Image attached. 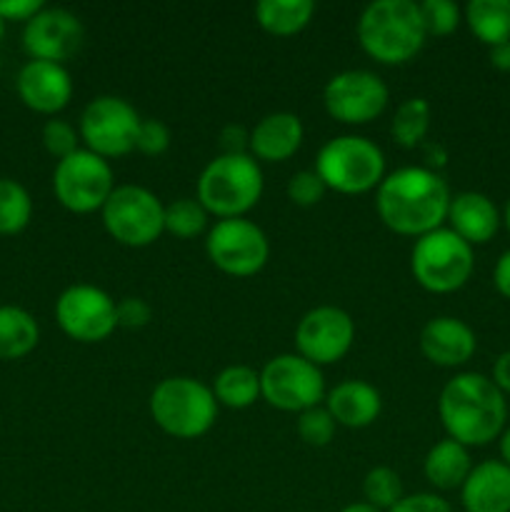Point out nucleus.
Listing matches in <instances>:
<instances>
[{
    "label": "nucleus",
    "instance_id": "nucleus-1",
    "mask_svg": "<svg viewBox=\"0 0 510 512\" xmlns=\"http://www.w3.org/2000/svg\"><path fill=\"white\" fill-rule=\"evenodd\" d=\"M448 183L443 175L423 165H408L388 173L375 188V210L385 228L398 235L420 238L443 228L450 208Z\"/></svg>",
    "mask_w": 510,
    "mask_h": 512
},
{
    "label": "nucleus",
    "instance_id": "nucleus-2",
    "mask_svg": "<svg viewBox=\"0 0 510 512\" xmlns=\"http://www.w3.org/2000/svg\"><path fill=\"white\" fill-rule=\"evenodd\" d=\"M438 415L450 440L483 448L500 438L508 420V400L483 373H458L443 385Z\"/></svg>",
    "mask_w": 510,
    "mask_h": 512
},
{
    "label": "nucleus",
    "instance_id": "nucleus-3",
    "mask_svg": "<svg viewBox=\"0 0 510 512\" xmlns=\"http://www.w3.org/2000/svg\"><path fill=\"white\" fill-rule=\"evenodd\" d=\"M425 25L420 3L413 0H375L358 18L360 48L383 65H403L423 50Z\"/></svg>",
    "mask_w": 510,
    "mask_h": 512
},
{
    "label": "nucleus",
    "instance_id": "nucleus-4",
    "mask_svg": "<svg viewBox=\"0 0 510 512\" xmlns=\"http://www.w3.org/2000/svg\"><path fill=\"white\" fill-rule=\"evenodd\" d=\"M263 195V170L250 153H220L198 178V200L220 220L245 218Z\"/></svg>",
    "mask_w": 510,
    "mask_h": 512
},
{
    "label": "nucleus",
    "instance_id": "nucleus-5",
    "mask_svg": "<svg viewBox=\"0 0 510 512\" xmlns=\"http://www.w3.org/2000/svg\"><path fill=\"white\" fill-rule=\"evenodd\" d=\"M150 415L163 433L178 440H195L218 420V400L213 388L188 375H173L150 393Z\"/></svg>",
    "mask_w": 510,
    "mask_h": 512
},
{
    "label": "nucleus",
    "instance_id": "nucleus-6",
    "mask_svg": "<svg viewBox=\"0 0 510 512\" xmlns=\"http://www.w3.org/2000/svg\"><path fill=\"white\" fill-rule=\"evenodd\" d=\"M315 173L325 188L343 195H363L385 178V155L363 135H338L318 150Z\"/></svg>",
    "mask_w": 510,
    "mask_h": 512
},
{
    "label": "nucleus",
    "instance_id": "nucleus-7",
    "mask_svg": "<svg viewBox=\"0 0 510 512\" xmlns=\"http://www.w3.org/2000/svg\"><path fill=\"white\" fill-rule=\"evenodd\" d=\"M475 268L473 245L465 243L450 228H438L415 238L410 270L428 293H455L470 280Z\"/></svg>",
    "mask_w": 510,
    "mask_h": 512
},
{
    "label": "nucleus",
    "instance_id": "nucleus-8",
    "mask_svg": "<svg viewBox=\"0 0 510 512\" xmlns=\"http://www.w3.org/2000/svg\"><path fill=\"white\" fill-rule=\"evenodd\" d=\"M100 215L110 238L128 248H148L165 233V205L143 185H115Z\"/></svg>",
    "mask_w": 510,
    "mask_h": 512
},
{
    "label": "nucleus",
    "instance_id": "nucleus-9",
    "mask_svg": "<svg viewBox=\"0 0 510 512\" xmlns=\"http://www.w3.org/2000/svg\"><path fill=\"white\" fill-rule=\"evenodd\" d=\"M325 378L318 365L298 353L270 358L260 370V398L283 413H303L325 400Z\"/></svg>",
    "mask_w": 510,
    "mask_h": 512
},
{
    "label": "nucleus",
    "instance_id": "nucleus-10",
    "mask_svg": "<svg viewBox=\"0 0 510 512\" xmlns=\"http://www.w3.org/2000/svg\"><path fill=\"white\" fill-rule=\"evenodd\" d=\"M115 190L113 168L105 158L78 148L68 158L58 160L53 170V193L65 210L78 215L95 213Z\"/></svg>",
    "mask_w": 510,
    "mask_h": 512
},
{
    "label": "nucleus",
    "instance_id": "nucleus-11",
    "mask_svg": "<svg viewBox=\"0 0 510 512\" xmlns=\"http://www.w3.org/2000/svg\"><path fill=\"white\" fill-rule=\"evenodd\" d=\"M140 115L133 105L118 95H98L80 113V140L90 153L100 158H120L135 150Z\"/></svg>",
    "mask_w": 510,
    "mask_h": 512
},
{
    "label": "nucleus",
    "instance_id": "nucleus-12",
    "mask_svg": "<svg viewBox=\"0 0 510 512\" xmlns=\"http://www.w3.org/2000/svg\"><path fill=\"white\" fill-rule=\"evenodd\" d=\"M205 253L210 263L233 278H250L260 273L270 258L268 235L248 218L218 220L208 230Z\"/></svg>",
    "mask_w": 510,
    "mask_h": 512
},
{
    "label": "nucleus",
    "instance_id": "nucleus-13",
    "mask_svg": "<svg viewBox=\"0 0 510 512\" xmlns=\"http://www.w3.org/2000/svg\"><path fill=\"white\" fill-rule=\"evenodd\" d=\"M55 320L70 340L103 343L118 328L115 300L95 285L78 283L65 288L55 300Z\"/></svg>",
    "mask_w": 510,
    "mask_h": 512
},
{
    "label": "nucleus",
    "instance_id": "nucleus-14",
    "mask_svg": "<svg viewBox=\"0 0 510 512\" xmlns=\"http://www.w3.org/2000/svg\"><path fill=\"white\" fill-rule=\"evenodd\" d=\"M388 85L378 73L365 68L343 70L323 88L325 110L343 125H365L383 115L388 105Z\"/></svg>",
    "mask_w": 510,
    "mask_h": 512
},
{
    "label": "nucleus",
    "instance_id": "nucleus-15",
    "mask_svg": "<svg viewBox=\"0 0 510 512\" xmlns=\"http://www.w3.org/2000/svg\"><path fill=\"white\" fill-rule=\"evenodd\" d=\"M355 340V323L343 308L318 305L300 318L295 328L298 355L313 365H333L350 353Z\"/></svg>",
    "mask_w": 510,
    "mask_h": 512
},
{
    "label": "nucleus",
    "instance_id": "nucleus-16",
    "mask_svg": "<svg viewBox=\"0 0 510 512\" xmlns=\"http://www.w3.org/2000/svg\"><path fill=\"white\" fill-rule=\"evenodd\" d=\"M83 40V20L68 8H43L23 28V48L30 60L63 65L78 53Z\"/></svg>",
    "mask_w": 510,
    "mask_h": 512
},
{
    "label": "nucleus",
    "instance_id": "nucleus-17",
    "mask_svg": "<svg viewBox=\"0 0 510 512\" xmlns=\"http://www.w3.org/2000/svg\"><path fill=\"white\" fill-rule=\"evenodd\" d=\"M15 90L25 108L40 115H55L73 98V78L68 68L48 60H28L18 70Z\"/></svg>",
    "mask_w": 510,
    "mask_h": 512
},
{
    "label": "nucleus",
    "instance_id": "nucleus-18",
    "mask_svg": "<svg viewBox=\"0 0 510 512\" xmlns=\"http://www.w3.org/2000/svg\"><path fill=\"white\" fill-rule=\"evenodd\" d=\"M478 350V338L473 328L460 318L440 315L428 320L420 330V353L438 368H460Z\"/></svg>",
    "mask_w": 510,
    "mask_h": 512
},
{
    "label": "nucleus",
    "instance_id": "nucleus-19",
    "mask_svg": "<svg viewBox=\"0 0 510 512\" xmlns=\"http://www.w3.org/2000/svg\"><path fill=\"white\" fill-rule=\"evenodd\" d=\"M303 135V123L295 113H288V110L268 113L250 130L248 153L258 163L260 160L263 163H283L298 153V148L303 145Z\"/></svg>",
    "mask_w": 510,
    "mask_h": 512
},
{
    "label": "nucleus",
    "instance_id": "nucleus-20",
    "mask_svg": "<svg viewBox=\"0 0 510 512\" xmlns=\"http://www.w3.org/2000/svg\"><path fill=\"white\" fill-rule=\"evenodd\" d=\"M448 223L450 230L468 245H485L495 238L503 218H500L498 205L488 195L465 190L450 200Z\"/></svg>",
    "mask_w": 510,
    "mask_h": 512
},
{
    "label": "nucleus",
    "instance_id": "nucleus-21",
    "mask_svg": "<svg viewBox=\"0 0 510 512\" xmlns=\"http://www.w3.org/2000/svg\"><path fill=\"white\" fill-rule=\"evenodd\" d=\"M465 512H510V468L503 460L473 465L460 488Z\"/></svg>",
    "mask_w": 510,
    "mask_h": 512
},
{
    "label": "nucleus",
    "instance_id": "nucleus-22",
    "mask_svg": "<svg viewBox=\"0 0 510 512\" xmlns=\"http://www.w3.org/2000/svg\"><path fill=\"white\" fill-rule=\"evenodd\" d=\"M325 410L333 415V420L343 428H368L378 420L383 410V400L375 385L365 380H343L333 390L325 393Z\"/></svg>",
    "mask_w": 510,
    "mask_h": 512
},
{
    "label": "nucleus",
    "instance_id": "nucleus-23",
    "mask_svg": "<svg viewBox=\"0 0 510 512\" xmlns=\"http://www.w3.org/2000/svg\"><path fill=\"white\" fill-rule=\"evenodd\" d=\"M470 470H473V463H470L468 448L450 438L435 443L423 460L425 480L443 493L463 488Z\"/></svg>",
    "mask_w": 510,
    "mask_h": 512
},
{
    "label": "nucleus",
    "instance_id": "nucleus-24",
    "mask_svg": "<svg viewBox=\"0 0 510 512\" xmlns=\"http://www.w3.org/2000/svg\"><path fill=\"white\" fill-rule=\"evenodd\" d=\"M38 343V320L18 305H0V360L28 358Z\"/></svg>",
    "mask_w": 510,
    "mask_h": 512
},
{
    "label": "nucleus",
    "instance_id": "nucleus-25",
    "mask_svg": "<svg viewBox=\"0 0 510 512\" xmlns=\"http://www.w3.org/2000/svg\"><path fill=\"white\" fill-rule=\"evenodd\" d=\"M313 0H260L255 5V20L265 33L275 38H288L300 33L313 20Z\"/></svg>",
    "mask_w": 510,
    "mask_h": 512
},
{
    "label": "nucleus",
    "instance_id": "nucleus-26",
    "mask_svg": "<svg viewBox=\"0 0 510 512\" xmlns=\"http://www.w3.org/2000/svg\"><path fill=\"white\" fill-rule=\"evenodd\" d=\"M465 23L483 45L510 40V0H470L465 5Z\"/></svg>",
    "mask_w": 510,
    "mask_h": 512
},
{
    "label": "nucleus",
    "instance_id": "nucleus-27",
    "mask_svg": "<svg viewBox=\"0 0 510 512\" xmlns=\"http://www.w3.org/2000/svg\"><path fill=\"white\" fill-rule=\"evenodd\" d=\"M213 395L230 410L250 408L260 398V373L250 365H228L215 378Z\"/></svg>",
    "mask_w": 510,
    "mask_h": 512
},
{
    "label": "nucleus",
    "instance_id": "nucleus-28",
    "mask_svg": "<svg viewBox=\"0 0 510 512\" xmlns=\"http://www.w3.org/2000/svg\"><path fill=\"white\" fill-rule=\"evenodd\" d=\"M430 130V103L425 98H408L398 105L390 120V135L403 148H415Z\"/></svg>",
    "mask_w": 510,
    "mask_h": 512
},
{
    "label": "nucleus",
    "instance_id": "nucleus-29",
    "mask_svg": "<svg viewBox=\"0 0 510 512\" xmlns=\"http://www.w3.org/2000/svg\"><path fill=\"white\" fill-rule=\"evenodd\" d=\"M33 218V198L13 178H0V235L23 233Z\"/></svg>",
    "mask_w": 510,
    "mask_h": 512
},
{
    "label": "nucleus",
    "instance_id": "nucleus-30",
    "mask_svg": "<svg viewBox=\"0 0 510 512\" xmlns=\"http://www.w3.org/2000/svg\"><path fill=\"white\" fill-rule=\"evenodd\" d=\"M208 228V210L198 198H178L165 205V233L190 240Z\"/></svg>",
    "mask_w": 510,
    "mask_h": 512
},
{
    "label": "nucleus",
    "instance_id": "nucleus-31",
    "mask_svg": "<svg viewBox=\"0 0 510 512\" xmlns=\"http://www.w3.org/2000/svg\"><path fill=\"white\" fill-rule=\"evenodd\" d=\"M403 480L395 473L393 468H385V465H378V468H370L363 478V498L365 503L373 505V508L388 512L403 498Z\"/></svg>",
    "mask_w": 510,
    "mask_h": 512
},
{
    "label": "nucleus",
    "instance_id": "nucleus-32",
    "mask_svg": "<svg viewBox=\"0 0 510 512\" xmlns=\"http://www.w3.org/2000/svg\"><path fill=\"white\" fill-rule=\"evenodd\" d=\"M335 425L338 423L325 410V405H315V408L303 410V413H298V420H295V430H298L300 440L305 445H313V448H325L333 440Z\"/></svg>",
    "mask_w": 510,
    "mask_h": 512
},
{
    "label": "nucleus",
    "instance_id": "nucleus-33",
    "mask_svg": "<svg viewBox=\"0 0 510 512\" xmlns=\"http://www.w3.org/2000/svg\"><path fill=\"white\" fill-rule=\"evenodd\" d=\"M420 15H423L425 33L435 38L455 33L460 25V8L453 0H423Z\"/></svg>",
    "mask_w": 510,
    "mask_h": 512
},
{
    "label": "nucleus",
    "instance_id": "nucleus-34",
    "mask_svg": "<svg viewBox=\"0 0 510 512\" xmlns=\"http://www.w3.org/2000/svg\"><path fill=\"white\" fill-rule=\"evenodd\" d=\"M325 183L320 180V175L315 170H298V173L290 175L288 185H285V193H288L290 203L300 205V208H313L323 200L325 195Z\"/></svg>",
    "mask_w": 510,
    "mask_h": 512
},
{
    "label": "nucleus",
    "instance_id": "nucleus-35",
    "mask_svg": "<svg viewBox=\"0 0 510 512\" xmlns=\"http://www.w3.org/2000/svg\"><path fill=\"white\" fill-rule=\"evenodd\" d=\"M80 133L68 123V120L50 118L48 123L43 125V145L53 158L63 160L68 155H73L78 150Z\"/></svg>",
    "mask_w": 510,
    "mask_h": 512
},
{
    "label": "nucleus",
    "instance_id": "nucleus-36",
    "mask_svg": "<svg viewBox=\"0 0 510 512\" xmlns=\"http://www.w3.org/2000/svg\"><path fill=\"white\" fill-rule=\"evenodd\" d=\"M170 148V128L158 118H145L140 120L138 138H135V150L143 155H163Z\"/></svg>",
    "mask_w": 510,
    "mask_h": 512
},
{
    "label": "nucleus",
    "instance_id": "nucleus-37",
    "mask_svg": "<svg viewBox=\"0 0 510 512\" xmlns=\"http://www.w3.org/2000/svg\"><path fill=\"white\" fill-rule=\"evenodd\" d=\"M115 315H118V328L138 330L145 328L153 318V308L143 298H123L115 303Z\"/></svg>",
    "mask_w": 510,
    "mask_h": 512
},
{
    "label": "nucleus",
    "instance_id": "nucleus-38",
    "mask_svg": "<svg viewBox=\"0 0 510 512\" xmlns=\"http://www.w3.org/2000/svg\"><path fill=\"white\" fill-rule=\"evenodd\" d=\"M388 512H453V505L438 493L403 495Z\"/></svg>",
    "mask_w": 510,
    "mask_h": 512
},
{
    "label": "nucleus",
    "instance_id": "nucleus-39",
    "mask_svg": "<svg viewBox=\"0 0 510 512\" xmlns=\"http://www.w3.org/2000/svg\"><path fill=\"white\" fill-rule=\"evenodd\" d=\"M43 8L40 0H0V18L5 23H28Z\"/></svg>",
    "mask_w": 510,
    "mask_h": 512
},
{
    "label": "nucleus",
    "instance_id": "nucleus-40",
    "mask_svg": "<svg viewBox=\"0 0 510 512\" xmlns=\"http://www.w3.org/2000/svg\"><path fill=\"white\" fill-rule=\"evenodd\" d=\"M250 133L243 125H225L220 130V148L223 153H248Z\"/></svg>",
    "mask_w": 510,
    "mask_h": 512
},
{
    "label": "nucleus",
    "instance_id": "nucleus-41",
    "mask_svg": "<svg viewBox=\"0 0 510 512\" xmlns=\"http://www.w3.org/2000/svg\"><path fill=\"white\" fill-rule=\"evenodd\" d=\"M493 285L503 298L510 300V248L495 260V268H493Z\"/></svg>",
    "mask_w": 510,
    "mask_h": 512
},
{
    "label": "nucleus",
    "instance_id": "nucleus-42",
    "mask_svg": "<svg viewBox=\"0 0 510 512\" xmlns=\"http://www.w3.org/2000/svg\"><path fill=\"white\" fill-rule=\"evenodd\" d=\"M490 380L498 385L500 393L510 395V350H505V353L498 355V360H495V365H493V375H490Z\"/></svg>",
    "mask_w": 510,
    "mask_h": 512
},
{
    "label": "nucleus",
    "instance_id": "nucleus-43",
    "mask_svg": "<svg viewBox=\"0 0 510 512\" xmlns=\"http://www.w3.org/2000/svg\"><path fill=\"white\" fill-rule=\"evenodd\" d=\"M490 63H493L495 70L510 73V40L508 43H500L490 48Z\"/></svg>",
    "mask_w": 510,
    "mask_h": 512
},
{
    "label": "nucleus",
    "instance_id": "nucleus-44",
    "mask_svg": "<svg viewBox=\"0 0 510 512\" xmlns=\"http://www.w3.org/2000/svg\"><path fill=\"white\" fill-rule=\"evenodd\" d=\"M498 448H500V460L510 468V428H505L498 438Z\"/></svg>",
    "mask_w": 510,
    "mask_h": 512
},
{
    "label": "nucleus",
    "instance_id": "nucleus-45",
    "mask_svg": "<svg viewBox=\"0 0 510 512\" xmlns=\"http://www.w3.org/2000/svg\"><path fill=\"white\" fill-rule=\"evenodd\" d=\"M340 512H383V510H378V508H373V505H368L363 500V503H350V505H345L343 510Z\"/></svg>",
    "mask_w": 510,
    "mask_h": 512
},
{
    "label": "nucleus",
    "instance_id": "nucleus-46",
    "mask_svg": "<svg viewBox=\"0 0 510 512\" xmlns=\"http://www.w3.org/2000/svg\"><path fill=\"white\" fill-rule=\"evenodd\" d=\"M505 228H508V233H510V198H508V203H505Z\"/></svg>",
    "mask_w": 510,
    "mask_h": 512
},
{
    "label": "nucleus",
    "instance_id": "nucleus-47",
    "mask_svg": "<svg viewBox=\"0 0 510 512\" xmlns=\"http://www.w3.org/2000/svg\"><path fill=\"white\" fill-rule=\"evenodd\" d=\"M3 38H5V20L0 18V40H3Z\"/></svg>",
    "mask_w": 510,
    "mask_h": 512
}]
</instances>
